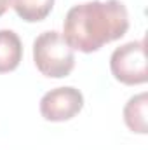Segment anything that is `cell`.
<instances>
[{"label": "cell", "instance_id": "6", "mask_svg": "<svg viewBox=\"0 0 148 150\" xmlns=\"http://www.w3.org/2000/svg\"><path fill=\"white\" fill-rule=\"evenodd\" d=\"M124 120L134 133H147V93L132 96L124 107Z\"/></svg>", "mask_w": 148, "mask_h": 150}, {"label": "cell", "instance_id": "5", "mask_svg": "<svg viewBox=\"0 0 148 150\" xmlns=\"http://www.w3.org/2000/svg\"><path fill=\"white\" fill-rule=\"evenodd\" d=\"M23 58V45L12 30H0V74L18 68Z\"/></svg>", "mask_w": 148, "mask_h": 150}, {"label": "cell", "instance_id": "2", "mask_svg": "<svg viewBox=\"0 0 148 150\" xmlns=\"http://www.w3.org/2000/svg\"><path fill=\"white\" fill-rule=\"evenodd\" d=\"M33 59L40 74L52 79L70 75L75 67L73 49L68 45L63 33L44 32L33 44Z\"/></svg>", "mask_w": 148, "mask_h": 150}, {"label": "cell", "instance_id": "3", "mask_svg": "<svg viewBox=\"0 0 148 150\" xmlns=\"http://www.w3.org/2000/svg\"><path fill=\"white\" fill-rule=\"evenodd\" d=\"M111 74L127 86L147 82V51L145 40L127 42L113 51L110 58Z\"/></svg>", "mask_w": 148, "mask_h": 150}, {"label": "cell", "instance_id": "7", "mask_svg": "<svg viewBox=\"0 0 148 150\" xmlns=\"http://www.w3.org/2000/svg\"><path fill=\"white\" fill-rule=\"evenodd\" d=\"M54 0H12V7L19 18L28 23L42 21L52 11Z\"/></svg>", "mask_w": 148, "mask_h": 150}, {"label": "cell", "instance_id": "1", "mask_svg": "<svg viewBox=\"0 0 148 150\" xmlns=\"http://www.w3.org/2000/svg\"><path fill=\"white\" fill-rule=\"evenodd\" d=\"M127 30L129 14L120 0H92L68 11L63 37L72 49L94 52L105 44L124 37Z\"/></svg>", "mask_w": 148, "mask_h": 150}, {"label": "cell", "instance_id": "4", "mask_svg": "<svg viewBox=\"0 0 148 150\" xmlns=\"http://www.w3.org/2000/svg\"><path fill=\"white\" fill-rule=\"evenodd\" d=\"M84 107V96L75 87H56L40 100V113L52 122H63L75 117Z\"/></svg>", "mask_w": 148, "mask_h": 150}, {"label": "cell", "instance_id": "8", "mask_svg": "<svg viewBox=\"0 0 148 150\" xmlns=\"http://www.w3.org/2000/svg\"><path fill=\"white\" fill-rule=\"evenodd\" d=\"M9 4H11V0H0V16L9 9Z\"/></svg>", "mask_w": 148, "mask_h": 150}]
</instances>
